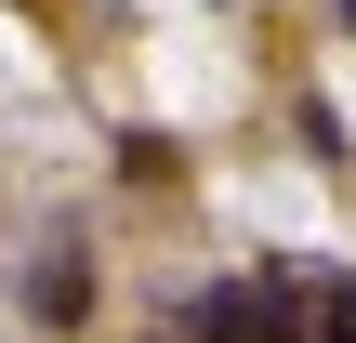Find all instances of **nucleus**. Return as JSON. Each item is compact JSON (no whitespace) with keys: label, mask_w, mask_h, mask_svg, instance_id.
<instances>
[{"label":"nucleus","mask_w":356,"mask_h":343,"mask_svg":"<svg viewBox=\"0 0 356 343\" xmlns=\"http://www.w3.org/2000/svg\"><path fill=\"white\" fill-rule=\"evenodd\" d=\"M159 343H172V330H159Z\"/></svg>","instance_id":"nucleus-4"},{"label":"nucleus","mask_w":356,"mask_h":343,"mask_svg":"<svg viewBox=\"0 0 356 343\" xmlns=\"http://www.w3.org/2000/svg\"><path fill=\"white\" fill-rule=\"evenodd\" d=\"M291 278H304V330H317V343H356V278H343V264H291Z\"/></svg>","instance_id":"nucleus-3"},{"label":"nucleus","mask_w":356,"mask_h":343,"mask_svg":"<svg viewBox=\"0 0 356 343\" xmlns=\"http://www.w3.org/2000/svg\"><path fill=\"white\" fill-rule=\"evenodd\" d=\"M172 343H317V330H304V278H291V264L211 278L198 304H172Z\"/></svg>","instance_id":"nucleus-1"},{"label":"nucleus","mask_w":356,"mask_h":343,"mask_svg":"<svg viewBox=\"0 0 356 343\" xmlns=\"http://www.w3.org/2000/svg\"><path fill=\"white\" fill-rule=\"evenodd\" d=\"M26 317H40V330H79V317H92V264H79V225H53V238H40Z\"/></svg>","instance_id":"nucleus-2"}]
</instances>
